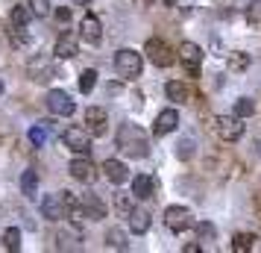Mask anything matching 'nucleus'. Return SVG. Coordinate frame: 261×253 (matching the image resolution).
Masks as SVG:
<instances>
[{"instance_id":"nucleus-14","label":"nucleus","mask_w":261,"mask_h":253,"mask_svg":"<svg viewBox=\"0 0 261 253\" xmlns=\"http://www.w3.org/2000/svg\"><path fill=\"white\" fill-rule=\"evenodd\" d=\"M103 174H106V180L115 182V186H123V182L129 180V168H126L120 159H106V162H103Z\"/></svg>"},{"instance_id":"nucleus-21","label":"nucleus","mask_w":261,"mask_h":253,"mask_svg":"<svg viewBox=\"0 0 261 253\" xmlns=\"http://www.w3.org/2000/svg\"><path fill=\"white\" fill-rule=\"evenodd\" d=\"M106 244L112 247V250H126V247H129V241H126V233H123V229H118V227L106 233Z\"/></svg>"},{"instance_id":"nucleus-16","label":"nucleus","mask_w":261,"mask_h":253,"mask_svg":"<svg viewBox=\"0 0 261 253\" xmlns=\"http://www.w3.org/2000/svg\"><path fill=\"white\" fill-rule=\"evenodd\" d=\"M41 215L50 218V221H62L65 215V203H62V194H47L44 200H41Z\"/></svg>"},{"instance_id":"nucleus-33","label":"nucleus","mask_w":261,"mask_h":253,"mask_svg":"<svg viewBox=\"0 0 261 253\" xmlns=\"http://www.w3.org/2000/svg\"><path fill=\"white\" fill-rule=\"evenodd\" d=\"M229 65H232V68H247L249 59H247V56H232V62H229Z\"/></svg>"},{"instance_id":"nucleus-3","label":"nucleus","mask_w":261,"mask_h":253,"mask_svg":"<svg viewBox=\"0 0 261 253\" xmlns=\"http://www.w3.org/2000/svg\"><path fill=\"white\" fill-rule=\"evenodd\" d=\"M144 53H147V59L153 62L155 68H167V65L176 62V53L167 48V41H162V38H150L144 44Z\"/></svg>"},{"instance_id":"nucleus-7","label":"nucleus","mask_w":261,"mask_h":253,"mask_svg":"<svg viewBox=\"0 0 261 253\" xmlns=\"http://www.w3.org/2000/svg\"><path fill=\"white\" fill-rule=\"evenodd\" d=\"M165 224H167V229H173V233H185V229H191V224H194V215H191L188 206H167Z\"/></svg>"},{"instance_id":"nucleus-15","label":"nucleus","mask_w":261,"mask_h":253,"mask_svg":"<svg viewBox=\"0 0 261 253\" xmlns=\"http://www.w3.org/2000/svg\"><path fill=\"white\" fill-rule=\"evenodd\" d=\"M132 194H135V197H141V200L155 197V177H153V174H138V177L132 180Z\"/></svg>"},{"instance_id":"nucleus-31","label":"nucleus","mask_w":261,"mask_h":253,"mask_svg":"<svg viewBox=\"0 0 261 253\" xmlns=\"http://www.w3.org/2000/svg\"><path fill=\"white\" fill-rule=\"evenodd\" d=\"M197 233H200V241H205V239L214 236V227L212 224H197Z\"/></svg>"},{"instance_id":"nucleus-28","label":"nucleus","mask_w":261,"mask_h":253,"mask_svg":"<svg viewBox=\"0 0 261 253\" xmlns=\"http://www.w3.org/2000/svg\"><path fill=\"white\" fill-rule=\"evenodd\" d=\"M30 142H33V147H44L47 145V130H44L41 124H36V127L30 130Z\"/></svg>"},{"instance_id":"nucleus-36","label":"nucleus","mask_w":261,"mask_h":253,"mask_svg":"<svg viewBox=\"0 0 261 253\" xmlns=\"http://www.w3.org/2000/svg\"><path fill=\"white\" fill-rule=\"evenodd\" d=\"M0 97H3V80H0Z\"/></svg>"},{"instance_id":"nucleus-6","label":"nucleus","mask_w":261,"mask_h":253,"mask_svg":"<svg viewBox=\"0 0 261 253\" xmlns=\"http://www.w3.org/2000/svg\"><path fill=\"white\" fill-rule=\"evenodd\" d=\"M176 59L185 65V71L191 74V77H200V65H202V50L194 44V41H182L179 44V53Z\"/></svg>"},{"instance_id":"nucleus-20","label":"nucleus","mask_w":261,"mask_h":253,"mask_svg":"<svg viewBox=\"0 0 261 253\" xmlns=\"http://www.w3.org/2000/svg\"><path fill=\"white\" fill-rule=\"evenodd\" d=\"M30 18H33V12H30V6H15L12 15H9V21H12V30H27V24H30Z\"/></svg>"},{"instance_id":"nucleus-13","label":"nucleus","mask_w":261,"mask_h":253,"mask_svg":"<svg viewBox=\"0 0 261 253\" xmlns=\"http://www.w3.org/2000/svg\"><path fill=\"white\" fill-rule=\"evenodd\" d=\"M53 53H56L59 59H73V56L80 53V38L73 36L71 30L62 33V36L56 38V44H53Z\"/></svg>"},{"instance_id":"nucleus-34","label":"nucleus","mask_w":261,"mask_h":253,"mask_svg":"<svg viewBox=\"0 0 261 253\" xmlns=\"http://www.w3.org/2000/svg\"><path fill=\"white\" fill-rule=\"evenodd\" d=\"M182 250H185V253H200L202 247H200V244H185V247H182Z\"/></svg>"},{"instance_id":"nucleus-17","label":"nucleus","mask_w":261,"mask_h":253,"mask_svg":"<svg viewBox=\"0 0 261 253\" xmlns=\"http://www.w3.org/2000/svg\"><path fill=\"white\" fill-rule=\"evenodd\" d=\"M80 206H83V215H88V218H106V203L97 197V194H83L80 197Z\"/></svg>"},{"instance_id":"nucleus-19","label":"nucleus","mask_w":261,"mask_h":253,"mask_svg":"<svg viewBox=\"0 0 261 253\" xmlns=\"http://www.w3.org/2000/svg\"><path fill=\"white\" fill-rule=\"evenodd\" d=\"M165 95H167V100L185 103V100H188V88H185V83H179V80H170V83L165 85Z\"/></svg>"},{"instance_id":"nucleus-27","label":"nucleus","mask_w":261,"mask_h":253,"mask_svg":"<svg viewBox=\"0 0 261 253\" xmlns=\"http://www.w3.org/2000/svg\"><path fill=\"white\" fill-rule=\"evenodd\" d=\"M255 112V103L249 100V97H241V100H235V115L238 118H249Z\"/></svg>"},{"instance_id":"nucleus-9","label":"nucleus","mask_w":261,"mask_h":253,"mask_svg":"<svg viewBox=\"0 0 261 253\" xmlns=\"http://www.w3.org/2000/svg\"><path fill=\"white\" fill-rule=\"evenodd\" d=\"M85 124H88V133L91 135H106L109 130V115H106V109L103 106H88L85 109Z\"/></svg>"},{"instance_id":"nucleus-1","label":"nucleus","mask_w":261,"mask_h":253,"mask_svg":"<svg viewBox=\"0 0 261 253\" xmlns=\"http://www.w3.org/2000/svg\"><path fill=\"white\" fill-rule=\"evenodd\" d=\"M115 142H118L120 153L129 159H144L150 153V135L144 133L138 124H123L115 135Z\"/></svg>"},{"instance_id":"nucleus-18","label":"nucleus","mask_w":261,"mask_h":253,"mask_svg":"<svg viewBox=\"0 0 261 253\" xmlns=\"http://www.w3.org/2000/svg\"><path fill=\"white\" fill-rule=\"evenodd\" d=\"M150 224H153L150 212H144V209H129V229L135 236H144V233L150 229Z\"/></svg>"},{"instance_id":"nucleus-35","label":"nucleus","mask_w":261,"mask_h":253,"mask_svg":"<svg viewBox=\"0 0 261 253\" xmlns=\"http://www.w3.org/2000/svg\"><path fill=\"white\" fill-rule=\"evenodd\" d=\"M73 3H76V6H88V3H91V0H73Z\"/></svg>"},{"instance_id":"nucleus-30","label":"nucleus","mask_w":261,"mask_h":253,"mask_svg":"<svg viewBox=\"0 0 261 253\" xmlns=\"http://www.w3.org/2000/svg\"><path fill=\"white\" fill-rule=\"evenodd\" d=\"M188 156H194V142L185 139V142H179V159H188Z\"/></svg>"},{"instance_id":"nucleus-24","label":"nucleus","mask_w":261,"mask_h":253,"mask_svg":"<svg viewBox=\"0 0 261 253\" xmlns=\"http://www.w3.org/2000/svg\"><path fill=\"white\" fill-rule=\"evenodd\" d=\"M3 244H6L12 253H18V250H21V229H18V227H9L6 233H3Z\"/></svg>"},{"instance_id":"nucleus-25","label":"nucleus","mask_w":261,"mask_h":253,"mask_svg":"<svg viewBox=\"0 0 261 253\" xmlns=\"http://www.w3.org/2000/svg\"><path fill=\"white\" fill-rule=\"evenodd\" d=\"M94 85H97V71L88 68V71L80 74V91H83V95H91V91H94Z\"/></svg>"},{"instance_id":"nucleus-22","label":"nucleus","mask_w":261,"mask_h":253,"mask_svg":"<svg viewBox=\"0 0 261 253\" xmlns=\"http://www.w3.org/2000/svg\"><path fill=\"white\" fill-rule=\"evenodd\" d=\"M21 192H24L27 197H36V192H38V177H36V171L27 168L24 174H21Z\"/></svg>"},{"instance_id":"nucleus-12","label":"nucleus","mask_w":261,"mask_h":253,"mask_svg":"<svg viewBox=\"0 0 261 253\" xmlns=\"http://www.w3.org/2000/svg\"><path fill=\"white\" fill-rule=\"evenodd\" d=\"M179 127V112L176 109H165V112H159V118L153 124V135L155 139H165L167 133H173Z\"/></svg>"},{"instance_id":"nucleus-26","label":"nucleus","mask_w":261,"mask_h":253,"mask_svg":"<svg viewBox=\"0 0 261 253\" xmlns=\"http://www.w3.org/2000/svg\"><path fill=\"white\" fill-rule=\"evenodd\" d=\"M27 6L36 18H47L50 15V0H27Z\"/></svg>"},{"instance_id":"nucleus-4","label":"nucleus","mask_w":261,"mask_h":253,"mask_svg":"<svg viewBox=\"0 0 261 253\" xmlns=\"http://www.w3.org/2000/svg\"><path fill=\"white\" fill-rule=\"evenodd\" d=\"M214 133L220 135L223 142H238L244 135V124L238 115H217L214 118Z\"/></svg>"},{"instance_id":"nucleus-11","label":"nucleus","mask_w":261,"mask_h":253,"mask_svg":"<svg viewBox=\"0 0 261 253\" xmlns=\"http://www.w3.org/2000/svg\"><path fill=\"white\" fill-rule=\"evenodd\" d=\"M68 174H71L73 180H80V182H94L97 180V165L88 156H80V159H73L71 162Z\"/></svg>"},{"instance_id":"nucleus-29","label":"nucleus","mask_w":261,"mask_h":253,"mask_svg":"<svg viewBox=\"0 0 261 253\" xmlns=\"http://www.w3.org/2000/svg\"><path fill=\"white\" fill-rule=\"evenodd\" d=\"M247 21L249 24H261V0H252L247 6Z\"/></svg>"},{"instance_id":"nucleus-2","label":"nucleus","mask_w":261,"mask_h":253,"mask_svg":"<svg viewBox=\"0 0 261 253\" xmlns=\"http://www.w3.org/2000/svg\"><path fill=\"white\" fill-rule=\"evenodd\" d=\"M141 68H144V59L138 50H129L123 48L115 53V71H118L120 80H135V77H141Z\"/></svg>"},{"instance_id":"nucleus-23","label":"nucleus","mask_w":261,"mask_h":253,"mask_svg":"<svg viewBox=\"0 0 261 253\" xmlns=\"http://www.w3.org/2000/svg\"><path fill=\"white\" fill-rule=\"evenodd\" d=\"M252 241L255 236H249V233H235V239H232V250H241V253H249L252 250Z\"/></svg>"},{"instance_id":"nucleus-32","label":"nucleus","mask_w":261,"mask_h":253,"mask_svg":"<svg viewBox=\"0 0 261 253\" xmlns=\"http://www.w3.org/2000/svg\"><path fill=\"white\" fill-rule=\"evenodd\" d=\"M56 21H62V24H65V21H71V9H68V6L56 9Z\"/></svg>"},{"instance_id":"nucleus-5","label":"nucleus","mask_w":261,"mask_h":253,"mask_svg":"<svg viewBox=\"0 0 261 253\" xmlns=\"http://www.w3.org/2000/svg\"><path fill=\"white\" fill-rule=\"evenodd\" d=\"M62 142H65V147L73 150V153H83V156L91 153V133H88V130L71 127V130H65V133H62Z\"/></svg>"},{"instance_id":"nucleus-8","label":"nucleus","mask_w":261,"mask_h":253,"mask_svg":"<svg viewBox=\"0 0 261 253\" xmlns=\"http://www.w3.org/2000/svg\"><path fill=\"white\" fill-rule=\"evenodd\" d=\"M44 103H47V109L53 112V115H62V118L73 115V109H76V103H73L71 97L62 91V88H53V91L44 97Z\"/></svg>"},{"instance_id":"nucleus-10","label":"nucleus","mask_w":261,"mask_h":253,"mask_svg":"<svg viewBox=\"0 0 261 253\" xmlns=\"http://www.w3.org/2000/svg\"><path fill=\"white\" fill-rule=\"evenodd\" d=\"M80 38H83L85 44H100V38H103V24H100V18L97 15H85L83 24H80Z\"/></svg>"}]
</instances>
